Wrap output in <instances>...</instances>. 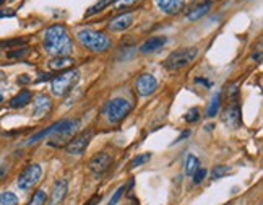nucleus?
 Here are the masks:
<instances>
[{
	"label": "nucleus",
	"instance_id": "obj_12",
	"mask_svg": "<svg viewBox=\"0 0 263 205\" xmlns=\"http://www.w3.org/2000/svg\"><path fill=\"white\" fill-rule=\"evenodd\" d=\"M68 190V181L67 179H59L54 182L52 192H51V205H59L60 202H64L67 197Z\"/></svg>",
	"mask_w": 263,
	"mask_h": 205
},
{
	"label": "nucleus",
	"instance_id": "obj_11",
	"mask_svg": "<svg viewBox=\"0 0 263 205\" xmlns=\"http://www.w3.org/2000/svg\"><path fill=\"white\" fill-rule=\"evenodd\" d=\"M135 88H137V93L140 94V96H150L151 93L156 91L158 80L151 73H143V75H140V77L137 78Z\"/></svg>",
	"mask_w": 263,
	"mask_h": 205
},
{
	"label": "nucleus",
	"instance_id": "obj_30",
	"mask_svg": "<svg viewBox=\"0 0 263 205\" xmlns=\"http://www.w3.org/2000/svg\"><path fill=\"white\" fill-rule=\"evenodd\" d=\"M205 177H206V169L205 168H198L195 173H193V182H195V184L203 182Z\"/></svg>",
	"mask_w": 263,
	"mask_h": 205
},
{
	"label": "nucleus",
	"instance_id": "obj_4",
	"mask_svg": "<svg viewBox=\"0 0 263 205\" xmlns=\"http://www.w3.org/2000/svg\"><path fill=\"white\" fill-rule=\"evenodd\" d=\"M78 127H80V119H64V121H59L54 134L51 135V139H52L51 145L60 147V145H64V143L67 145V143L75 137V132H77Z\"/></svg>",
	"mask_w": 263,
	"mask_h": 205
},
{
	"label": "nucleus",
	"instance_id": "obj_21",
	"mask_svg": "<svg viewBox=\"0 0 263 205\" xmlns=\"http://www.w3.org/2000/svg\"><path fill=\"white\" fill-rule=\"evenodd\" d=\"M117 0H99L98 4H94L91 9H89L88 12H86V17H93V15H96V13H99V12H102L104 9H107V7L110 5V4H115Z\"/></svg>",
	"mask_w": 263,
	"mask_h": 205
},
{
	"label": "nucleus",
	"instance_id": "obj_10",
	"mask_svg": "<svg viewBox=\"0 0 263 205\" xmlns=\"http://www.w3.org/2000/svg\"><path fill=\"white\" fill-rule=\"evenodd\" d=\"M223 122L231 129H239L242 124V114H240V105L237 101H232L231 105L223 113Z\"/></svg>",
	"mask_w": 263,
	"mask_h": 205
},
{
	"label": "nucleus",
	"instance_id": "obj_37",
	"mask_svg": "<svg viewBox=\"0 0 263 205\" xmlns=\"http://www.w3.org/2000/svg\"><path fill=\"white\" fill-rule=\"evenodd\" d=\"M30 78H28V75H22V77L18 78V83H28Z\"/></svg>",
	"mask_w": 263,
	"mask_h": 205
},
{
	"label": "nucleus",
	"instance_id": "obj_2",
	"mask_svg": "<svg viewBox=\"0 0 263 205\" xmlns=\"http://www.w3.org/2000/svg\"><path fill=\"white\" fill-rule=\"evenodd\" d=\"M132 109L134 106L125 98H112L104 106V116L110 124H119L132 113Z\"/></svg>",
	"mask_w": 263,
	"mask_h": 205
},
{
	"label": "nucleus",
	"instance_id": "obj_13",
	"mask_svg": "<svg viewBox=\"0 0 263 205\" xmlns=\"http://www.w3.org/2000/svg\"><path fill=\"white\" fill-rule=\"evenodd\" d=\"M52 108V101L47 94H38L34 98V109H33V116L36 118H44V116L51 111Z\"/></svg>",
	"mask_w": 263,
	"mask_h": 205
},
{
	"label": "nucleus",
	"instance_id": "obj_36",
	"mask_svg": "<svg viewBox=\"0 0 263 205\" xmlns=\"http://www.w3.org/2000/svg\"><path fill=\"white\" fill-rule=\"evenodd\" d=\"M189 135H190V131H185V132H184V134H182L181 137H179V139H177V140H176V143H179V142H182V140H184V139H187V137H189Z\"/></svg>",
	"mask_w": 263,
	"mask_h": 205
},
{
	"label": "nucleus",
	"instance_id": "obj_31",
	"mask_svg": "<svg viewBox=\"0 0 263 205\" xmlns=\"http://www.w3.org/2000/svg\"><path fill=\"white\" fill-rule=\"evenodd\" d=\"M28 54V47H23V49H15V51H10L7 56H9L10 59H15V57H23Z\"/></svg>",
	"mask_w": 263,
	"mask_h": 205
},
{
	"label": "nucleus",
	"instance_id": "obj_28",
	"mask_svg": "<svg viewBox=\"0 0 263 205\" xmlns=\"http://www.w3.org/2000/svg\"><path fill=\"white\" fill-rule=\"evenodd\" d=\"M198 119H200V109L198 108H192L190 111L185 114L187 122H197Z\"/></svg>",
	"mask_w": 263,
	"mask_h": 205
},
{
	"label": "nucleus",
	"instance_id": "obj_38",
	"mask_svg": "<svg viewBox=\"0 0 263 205\" xmlns=\"http://www.w3.org/2000/svg\"><path fill=\"white\" fill-rule=\"evenodd\" d=\"M5 2H7V0H0V5H4Z\"/></svg>",
	"mask_w": 263,
	"mask_h": 205
},
{
	"label": "nucleus",
	"instance_id": "obj_7",
	"mask_svg": "<svg viewBox=\"0 0 263 205\" xmlns=\"http://www.w3.org/2000/svg\"><path fill=\"white\" fill-rule=\"evenodd\" d=\"M41 176H43V168L41 165H30L26 166L18 176V187L22 190H30L39 182Z\"/></svg>",
	"mask_w": 263,
	"mask_h": 205
},
{
	"label": "nucleus",
	"instance_id": "obj_35",
	"mask_svg": "<svg viewBox=\"0 0 263 205\" xmlns=\"http://www.w3.org/2000/svg\"><path fill=\"white\" fill-rule=\"evenodd\" d=\"M99 200H101V195H96V197H93V199L89 200V202H88L86 205H96V203H98Z\"/></svg>",
	"mask_w": 263,
	"mask_h": 205
},
{
	"label": "nucleus",
	"instance_id": "obj_18",
	"mask_svg": "<svg viewBox=\"0 0 263 205\" xmlns=\"http://www.w3.org/2000/svg\"><path fill=\"white\" fill-rule=\"evenodd\" d=\"M31 98H33V94H31V91L30 90H22L20 91L17 96H13L12 99H10V108H13V109H18V108H25L26 105H30L31 102Z\"/></svg>",
	"mask_w": 263,
	"mask_h": 205
},
{
	"label": "nucleus",
	"instance_id": "obj_39",
	"mask_svg": "<svg viewBox=\"0 0 263 205\" xmlns=\"http://www.w3.org/2000/svg\"><path fill=\"white\" fill-rule=\"evenodd\" d=\"M4 101V96H2V93H0V102H2Z\"/></svg>",
	"mask_w": 263,
	"mask_h": 205
},
{
	"label": "nucleus",
	"instance_id": "obj_23",
	"mask_svg": "<svg viewBox=\"0 0 263 205\" xmlns=\"http://www.w3.org/2000/svg\"><path fill=\"white\" fill-rule=\"evenodd\" d=\"M46 199H47V194L44 192L43 189H39V190H36V192L33 194V197H31L30 202H28L26 205H44Z\"/></svg>",
	"mask_w": 263,
	"mask_h": 205
},
{
	"label": "nucleus",
	"instance_id": "obj_26",
	"mask_svg": "<svg viewBox=\"0 0 263 205\" xmlns=\"http://www.w3.org/2000/svg\"><path fill=\"white\" fill-rule=\"evenodd\" d=\"M150 158H151V155H150V153H143V155H138V156H135V158L130 161V168H137V166H142V165H145V163H147V161H150Z\"/></svg>",
	"mask_w": 263,
	"mask_h": 205
},
{
	"label": "nucleus",
	"instance_id": "obj_19",
	"mask_svg": "<svg viewBox=\"0 0 263 205\" xmlns=\"http://www.w3.org/2000/svg\"><path fill=\"white\" fill-rule=\"evenodd\" d=\"M200 168V161L195 155H189L185 158V165H184V171L187 176H193V173Z\"/></svg>",
	"mask_w": 263,
	"mask_h": 205
},
{
	"label": "nucleus",
	"instance_id": "obj_9",
	"mask_svg": "<svg viewBox=\"0 0 263 205\" xmlns=\"http://www.w3.org/2000/svg\"><path fill=\"white\" fill-rule=\"evenodd\" d=\"M112 165V156L106 152L96 153L91 160H89V171L94 176H102L104 173H107V169Z\"/></svg>",
	"mask_w": 263,
	"mask_h": 205
},
{
	"label": "nucleus",
	"instance_id": "obj_33",
	"mask_svg": "<svg viewBox=\"0 0 263 205\" xmlns=\"http://www.w3.org/2000/svg\"><path fill=\"white\" fill-rule=\"evenodd\" d=\"M7 17H15V10H0V18H7Z\"/></svg>",
	"mask_w": 263,
	"mask_h": 205
},
{
	"label": "nucleus",
	"instance_id": "obj_15",
	"mask_svg": "<svg viewBox=\"0 0 263 205\" xmlns=\"http://www.w3.org/2000/svg\"><path fill=\"white\" fill-rule=\"evenodd\" d=\"M132 23H134V15H132V13H123V15L115 17L112 22H110L109 30H112V31H123V30L130 28Z\"/></svg>",
	"mask_w": 263,
	"mask_h": 205
},
{
	"label": "nucleus",
	"instance_id": "obj_22",
	"mask_svg": "<svg viewBox=\"0 0 263 205\" xmlns=\"http://www.w3.org/2000/svg\"><path fill=\"white\" fill-rule=\"evenodd\" d=\"M219 106H221V94L218 93L211 98L210 106H208V109H206V116H208V118H214L219 111Z\"/></svg>",
	"mask_w": 263,
	"mask_h": 205
},
{
	"label": "nucleus",
	"instance_id": "obj_1",
	"mask_svg": "<svg viewBox=\"0 0 263 205\" xmlns=\"http://www.w3.org/2000/svg\"><path fill=\"white\" fill-rule=\"evenodd\" d=\"M72 47V38L64 25H54L44 33V49L51 56L68 57Z\"/></svg>",
	"mask_w": 263,
	"mask_h": 205
},
{
	"label": "nucleus",
	"instance_id": "obj_20",
	"mask_svg": "<svg viewBox=\"0 0 263 205\" xmlns=\"http://www.w3.org/2000/svg\"><path fill=\"white\" fill-rule=\"evenodd\" d=\"M73 64V59L70 57H55L51 60V68H54V70H65V68L72 67Z\"/></svg>",
	"mask_w": 263,
	"mask_h": 205
},
{
	"label": "nucleus",
	"instance_id": "obj_32",
	"mask_svg": "<svg viewBox=\"0 0 263 205\" xmlns=\"http://www.w3.org/2000/svg\"><path fill=\"white\" fill-rule=\"evenodd\" d=\"M137 0H117V7H119V9H123V7H128V5H132V4H135Z\"/></svg>",
	"mask_w": 263,
	"mask_h": 205
},
{
	"label": "nucleus",
	"instance_id": "obj_3",
	"mask_svg": "<svg viewBox=\"0 0 263 205\" xmlns=\"http://www.w3.org/2000/svg\"><path fill=\"white\" fill-rule=\"evenodd\" d=\"M78 41L93 52H104L110 46V41L104 33H98L93 30H80L77 33Z\"/></svg>",
	"mask_w": 263,
	"mask_h": 205
},
{
	"label": "nucleus",
	"instance_id": "obj_5",
	"mask_svg": "<svg viewBox=\"0 0 263 205\" xmlns=\"http://www.w3.org/2000/svg\"><path fill=\"white\" fill-rule=\"evenodd\" d=\"M78 80H80L78 70L70 68V70L62 72L60 75L52 78V85H51L52 94H55V96H65V94L78 83Z\"/></svg>",
	"mask_w": 263,
	"mask_h": 205
},
{
	"label": "nucleus",
	"instance_id": "obj_6",
	"mask_svg": "<svg viewBox=\"0 0 263 205\" xmlns=\"http://www.w3.org/2000/svg\"><path fill=\"white\" fill-rule=\"evenodd\" d=\"M197 56H198L197 47H185V49H179L176 52H172L171 56L166 59L164 65L168 70H179V68L193 62Z\"/></svg>",
	"mask_w": 263,
	"mask_h": 205
},
{
	"label": "nucleus",
	"instance_id": "obj_17",
	"mask_svg": "<svg viewBox=\"0 0 263 205\" xmlns=\"http://www.w3.org/2000/svg\"><path fill=\"white\" fill-rule=\"evenodd\" d=\"M210 9H211V0H205V2L198 4V5L193 7V9H190L189 13H187V18L192 20V22H195V20L205 17L206 13L210 12Z\"/></svg>",
	"mask_w": 263,
	"mask_h": 205
},
{
	"label": "nucleus",
	"instance_id": "obj_25",
	"mask_svg": "<svg viewBox=\"0 0 263 205\" xmlns=\"http://www.w3.org/2000/svg\"><path fill=\"white\" fill-rule=\"evenodd\" d=\"M227 173H229V166H224V165L214 166L213 171H211V179H213V181H216V179H219V177L226 176Z\"/></svg>",
	"mask_w": 263,
	"mask_h": 205
},
{
	"label": "nucleus",
	"instance_id": "obj_14",
	"mask_svg": "<svg viewBox=\"0 0 263 205\" xmlns=\"http://www.w3.org/2000/svg\"><path fill=\"white\" fill-rule=\"evenodd\" d=\"M159 10L168 13V15H174V13L181 12L185 0H155Z\"/></svg>",
	"mask_w": 263,
	"mask_h": 205
},
{
	"label": "nucleus",
	"instance_id": "obj_27",
	"mask_svg": "<svg viewBox=\"0 0 263 205\" xmlns=\"http://www.w3.org/2000/svg\"><path fill=\"white\" fill-rule=\"evenodd\" d=\"M26 44L25 38H15V39H7V41H0V46L4 47H10V46H23Z\"/></svg>",
	"mask_w": 263,
	"mask_h": 205
},
{
	"label": "nucleus",
	"instance_id": "obj_8",
	"mask_svg": "<svg viewBox=\"0 0 263 205\" xmlns=\"http://www.w3.org/2000/svg\"><path fill=\"white\" fill-rule=\"evenodd\" d=\"M93 135H94V132L91 131V129H88V131L75 135L73 139L65 145V152L68 155H75V156L83 155V153H85V150L88 148L89 142H91Z\"/></svg>",
	"mask_w": 263,
	"mask_h": 205
},
{
	"label": "nucleus",
	"instance_id": "obj_34",
	"mask_svg": "<svg viewBox=\"0 0 263 205\" xmlns=\"http://www.w3.org/2000/svg\"><path fill=\"white\" fill-rule=\"evenodd\" d=\"M7 173H9V169L7 166H0V182H2L5 177H7Z\"/></svg>",
	"mask_w": 263,
	"mask_h": 205
},
{
	"label": "nucleus",
	"instance_id": "obj_16",
	"mask_svg": "<svg viewBox=\"0 0 263 205\" xmlns=\"http://www.w3.org/2000/svg\"><path fill=\"white\" fill-rule=\"evenodd\" d=\"M168 43V39L166 38H163V36H155V38H150V39H147L145 43L142 44V47H140V52H143V54H150V52H156V51H159L161 47Z\"/></svg>",
	"mask_w": 263,
	"mask_h": 205
},
{
	"label": "nucleus",
	"instance_id": "obj_24",
	"mask_svg": "<svg viewBox=\"0 0 263 205\" xmlns=\"http://www.w3.org/2000/svg\"><path fill=\"white\" fill-rule=\"evenodd\" d=\"M0 205H18V197L13 192L0 194Z\"/></svg>",
	"mask_w": 263,
	"mask_h": 205
},
{
	"label": "nucleus",
	"instance_id": "obj_29",
	"mask_svg": "<svg viewBox=\"0 0 263 205\" xmlns=\"http://www.w3.org/2000/svg\"><path fill=\"white\" fill-rule=\"evenodd\" d=\"M125 190H127V187L125 186H120L119 189H117L115 190V192H114V195H112V199H110L109 200V203L107 205H117V203H119V200H120V197H122V194L123 192H125Z\"/></svg>",
	"mask_w": 263,
	"mask_h": 205
}]
</instances>
